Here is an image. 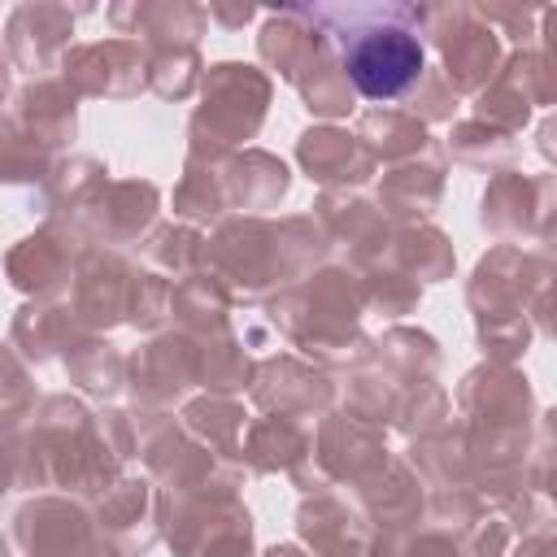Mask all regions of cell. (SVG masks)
<instances>
[{
	"mask_svg": "<svg viewBox=\"0 0 557 557\" xmlns=\"http://www.w3.org/2000/svg\"><path fill=\"white\" fill-rule=\"evenodd\" d=\"M339 48H344V70L352 87L370 100L400 96L422 70V44L405 26L400 9L348 13V30L339 35Z\"/></svg>",
	"mask_w": 557,
	"mask_h": 557,
	"instance_id": "obj_1",
	"label": "cell"
}]
</instances>
